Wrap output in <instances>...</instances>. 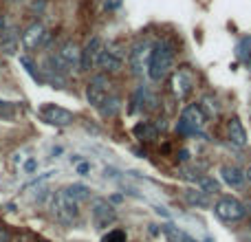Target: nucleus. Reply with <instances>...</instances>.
Masks as SVG:
<instances>
[{"label": "nucleus", "instance_id": "9", "mask_svg": "<svg viewBox=\"0 0 251 242\" xmlns=\"http://www.w3.org/2000/svg\"><path fill=\"white\" fill-rule=\"evenodd\" d=\"M20 42L26 51H38V48L47 47L51 42V33H47V26L42 22L35 20L20 33Z\"/></svg>", "mask_w": 251, "mask_h": 242}, {"label": "nucleus", "instance_id": "30", "mask_svg": "<svg viewBox=\"0 0 251 242\" xmlns=\"http://www.w3.org/2000/svg\"><path fill=\"white\" fill-rule=\"evenodd\" d=\"M35 168H38V161H35V159H29V161L25 163V172H26V174H31Z\"/></svg>", "mask_w": 251, "mask_h": 242}, {"label": "nucleus", "instance_id": "29", "mask_svg": "<svg viewBox=\"0 0 251 242\" xmlns=\"http://www.w3.org/2000/svg\"><path fill=\"white\" fill-rule=\"evenodd\" d=\"M176 156L181 163H187V161H190V150H187V147H181V150L176 152Z\"/></svg>", "mask_w": 251, "mask_h": 242}, {"label": "nucleus", "instance_id": "22", "mask_svg": "<svg viewBox=\"0 0 251 242\" xmlns=\"http://www.w3.org/2000/svg\"><path fill=\"white\" fill-rule=\"evenodd\" d=\"M64 190L69 192V196L71 198H75L77 203H84V200L91 198V187H86L84 183H73V185L64 187Z\"/></svg>", "mask_w": 251, "mask_h": 242}, {"label": "nucleus", "instance_id": "23", "mask_svg": "<svg viewBox=\"0 0 251 242\" xmlns=\"http://www.w3.org/2000/svg\"><path fill=\"white\" fill-rule=\"evenodd\" d=\"M196 185H199V190H203L205 194H218V192H221V183L214 176H199L196 178Z\"/></svg>", "mask_w": 251, "mask_h": 242}, {"label": "nucleus", "instance_id": "37", "mask_svg": "<svg viewBox=\"0 0 251 242\" xmlns=\"http://www.w3.org/2000/svg\"><path fill=\"white\" fill-rule=\"evenodd\" d=\"M2 106H4V101H0V108H2Z\"/></svg>", "mask_w": 251, "mask_h": 242}, {"label": "nucleus", "instance_id": "27", "mask_svg": "<svg viewBox=\"0 0 251 242\" xmlns=\"http://www.w3.org/2000/svg\"><path fill=\"white\" fill-rule=\"evenodd\" d=\"M11 26H13V24L9 22V16H7V13H0V38H2V35L7 33Z\"/></svg>", "mask_w": 251, "mask_h": 242}, {"label": "nucleus", "instance_id": "4", "mask_svg": "<svg viewBox=\"0 0 251 242\" xmlns=\"http://www.w3.org/2000/svg\"><path fill=\"white\" fill-rule=\"evenodd\" d=\"M196 86V75L190 66H178L170 73V91H172L174 99L185 101L187 97L192 95Z\"/></svg>", "mask_w": 251, "mask_h": 242}, {"label": "nucleus", "instance_id": "12", "mask_svg": "<svg viewBox=\"0 0 251 242\" xmlns=\"http://www.w3.org/2000/svg\"><path fill=\"white\" fill-rule=\"evenodd\" d=\"M104 48V40L100 35H93L86 44L82 47V57H79V71L82 73H88V71L95 69L97 57H100V51Z\"/></svg>", "mask_w": 251, "mask_h": 242}, {"label": "nucleus", "instance_id": "21", "mask_svg": "<svg viewBox=\"0 0 251 242\" xmlns=\"http://www.w3.org/2000/svg\"><path fill=\"white\" fill-rule=\"evenodd\" d=\"M234 53L243 64H251V35H243V38L236 42Z\"/></svg>", "mask_w": 251, "mask_h": 242}, {"label": "nucleus", "instance_id": "3", "mask_svg": "<svg viewBox=\"0 0 251 242\" xmlns=\"http://www.w3.org/2000/svg\"><path fill=\"white\" fill-rule=\"evenodd\" d=\"M207 123V115L203 113L201 104H187L181 110V117L176 121V132L181 137H196V134H203V128Z\"/></svg>", "mask_w": 251, "mask_h": 242}, {"label": "nucleus", "instance_id": "36", "mask_svg": "<svg viewBox=\"0 0 251 242\" xmlns=\"http://www.w3.org/2000/svg\"><path fill=\"white\" fill-rule=\"evenodd\" d=\"M9 2H16L18 4V2H25V0H9Z\"/></svg>", "mask_w": 251, "mask_h": 242}, {"label": "nucleus", "instance_id": "6", "mask_svg": "<svg viewBox=\"0 0 251 242\" xmlns=\"http://www.w3.org/2000/svg\"><path fill=\"white\" fill-rule=\"evenodd\" d=\"M113 91V82H110V75L106 73H95L86 84V101L93 108H100L101 101L110 95Z\"/></svg>", "mask_w": 251, "mask_h": 242}, {"label": "nucleus", "instance_id": "31", "mask_svg": "<svg viewBox=\"0 0 251 242\" xmlns=\"http://www.w3.org/2000/svg\"><path fill=\"white\" fill-rule=\"evenodd\" d=\"M88 172H91V165H88V163H77V174H82V176H86Z\"/></svg>", "mask_w": 251, "mask_h": 242}, {"label": "nucleus", "instance_id": "24", "mask_svg": "<svg viewBox=\"0 0 251 242\" xmlns=\"http://www.w3.org/2000/svg\"><path fill=\"white\" fill-rule=\"evenodd\" d=\"M201 108H203V113L209 117H214V115H218V110H221V106H218V101L214 99L212 95H205L203 99H201Z\"/></svg>", "mask_w": 251, "mask_h": 242}, {"label": "nucleus", "instance_id": "13", "mask_svg": "<svg viewBox=\"0 0 251 242\" xmlns=\"http://www.w3.org/2000/svg\"><path fill=\"white\" fill-rule=\"evenodd\" d=\"M225 132H227V141L231 143V145L236 147H245L249 143L247 139V130H245L243 121H240L238 117H229L225 123Z\"/></svg>", "mask_w": 251, "mask_h": 242}, {"label": "nucleus", "instance_id": "20", "mask_svg": "<svg viewBox=\"0 0 251 242\" xmlns=\"http://www.w3.org/2000/svg\"><path fill=\"white\" fill-rule=\"evenodd\" d=\"M18 47H20V33L16 31V26H11V29L0 38V51H4L7 55H13V53L18 51Z\"/></svg>", "mask_w": 251, "mask_h": 242}, {"label": "nucleus", "instance_id": "11", "mask_svg": "<svg viewBox=\"0 0 251 242\" xmlns=\"http://www.w3.org/2000/svg\"><path fill=\"white\" fill-rule=\"evenodd\" d=\"M38 115L42 117V121H47L49 125H55V128H66V125H71L75 121V115L71 110L62 108L57 104H42Z\"/></svg>", "mask_w": 251, "mask_h": 242}, {"label": "nucleus", "instance_id": "32", "mask_svg": "<svg viewBox=\"0 0 251 242\" xmlns=\"http://www.w3.org/2000/svg\"><path fill=\"white\" fill-rule=\"evenodd\" d=\"M0 242H11V234L4 227H0Z\"/></svg>", "mask_w": 251, "mask_h": 242}, {"label": "nucleus", "instance_id": "7", "mask_svg": "<svg viewBox=\"0 0 251 242\" xmlns=\"http://www.w3.org/2000/svg\"><path fill=\"white\" fill-rule=\"evenodd\" d=\"M214 214L216 218H221L223 222H238L247 216V209L234 196H221V198L214 203Z\"/></svg>", "mask_w": 251, "mask_h": 242}, {"label": "nucleus", "instance_id": "28", "mask_svg": "<svg viewBox=\"0 0 251 242\" xmlns=\"http://www.w3.org/2000/svg\"><path fill=\"white\" fill-rule=\"evenodd\" d=\"M124 0H104V9L106 11H117L119 7H122Z\"/></svg>", "mask_w": 251, "mask_h": 242}, {"label": "nucleus", "instance_id": "17", "mask_svg": "<svg viewBox=\"0 0 251 242\" xmlns=\"http://www.w3.org/2000/svg\"><path fill=\"white\" fill-rule=\"evenodd\" d=\"M97 110H100V115L104 119H115L119 113H122V97L115 95V93H110V95L101 101V106Z\"/></svg>", "mask_w": 251, "mask_h": 242}, {"label": "nucleus", "instance_id": "2", "mask_svg": "<svg viewBox=\"0 0 251 242\" xmlns=\"http://www.w3.org/2000/svg\"><path fill=\"white\" fill-rule=\"evenodd\" d=\"M49 212H51L53 220L62 227H73L79 218V203L75 198H71L66 190H57L51 194L49 200Z\"/></svg>", "mask_w": 251, "mask_h": 242}, {"label": "nucleus", "instance_id": "34", "mask_svg": "<svg viewBox=\"0 0 251 242\" xmlns=\"http://www.w3.org/2000/svg\"><path fill=\"white\" fill-rule=\"evenodd\" d=\"M245 176H247V181L251 183V165H249V168H247V169H245Z\"/></svg>", "mask_w": 251, "mask_h": 242}, {"label": "nucleus", "instance_id": "25", "mask_svg": "<svg viewBox=\"0 0 251 242\" xmlns=\"http://www.w3.org/2000/svg\"><path fill=\"white\" fill-rule=\"evenodd\" d=\"M20 64L25 66V71H26V73L31 75V77H33V82H38V84H44V77H42V75L38 73V71H35V64H33V62H31V57L22 55V57H20Z\"/></svg>", "mask_w": 251, "mask_h": 242}, {"label": "nucleus", "instance_id": "16", "mask_svg": "<svg viewBox=\"0 0 251 242\" xmlns=\"http://www.w3.org/2000/svg\"><path fill=\"white\" fill-rule=\"evenodd\" d=\"M221 178H223V183H225V185L234 187V190L243 187V183L247 181L245 169L238 168V165H223V168H221Z\"/></svg>", "mask_w": 251, "mask_h": 242}, {"label": "nucleus", "instance_id": "26", "mask_svg": "<svg viewBox=\"0 0 251 242\" xmlns=\"http://www.w3.org/2000/svg\"><path fill=\"white\" fill-rule=\"evenodd\" d=\"M101 242H128V234H126V229H110L108 234L101 236Z\"/></svg>", "mask_w": 251, "mask_h": 242}, {"label": "nucleus", "instance_id": "18", "mask_svg": "<svg viewBox=\"0 0 251 242\" xmlns=\"http://www.w3.org/2000/svg\"><path fill=\"white\" fill-rule=\"evenodd\" d=\"M161 231H163V236H165V240L168 242H196L190 234H187V231H183L181 227L172 225V222L161 225Z\"/></svg>", "mask_w": 251, "mask_h": 242}, {"label": "nucleus", "instance_id": "35", "mask_svg": "<svg viewBox=\"0 0 251 242\" xmlns=\"http://www.w3.org/2000/svg\"><path fill=\"white\" fill-rule=\"evenodd\" d=\"M33 242H51V240H44V238H35Z\"/></svg>", "mask_w": 251, "mask_h": 242}, {"label": "nucleus", "instance_id": "14", "mask_svg": "<svg viewBox=\"0 0 251 242\" xmlns=\"http://www.w3.org/2000/svg\"><path fill=\"white\" fill-rule=\"evenodd\" d=\"M55 53L62 57V62H64V64L69 66L71 71H73V69H79V57H82V48H79V44L75 42V40H66V42H62L60 48H57Z\"/></svg>", "mask_w": 251, "mask_h": 242}, {"label": "nucleus", "instance_id": "33", "mask_svg": "<svg viewBox=\"0 0 251 242\" xmlns=\"http://www.w3.org/2000/svg\"><path fill=\"white\" fill-rule=\"evenodd\" d=\"M44 4H47V0H33V4H31V9L33 11H42Z\"/></svg>", "mask_w": 251, "mask_h": 242}, {"label": "nucleus", "instance_id": "8", "mask_svg": "<svg viewBox=\"0 0 251 242\" xmlns=\"http://www.w3.org/2000/svg\"><path fill=\"white\" fill-rule=\"evenodd\" d=\"M91 222L95 229H108L117 222V209L106 198H93L91 200Z\"/></svg>", "mask_w": 251, "mask_h": 242}, {"label": "nucleus", "instance_id": "10", "mask_svg": "<svg viewBox=\"0 0 251 242\" xmlns=\"http://www.w3.org/2000/svg\"><path fill=\"white\" fill-rule=\"evenodd\" d=\"M95 66L101 71V73H106V75L122 73V69H124V53L117 51V47H115V44H108V47H104L100 51V57H97V64Z\"/></svg>", "mask_w": 251, "mask_h": 242}, {"label": "nucleus", "instance_id": "1", "mask_svg": "<svg viewBox=\"0 0 251 242\" xmlns=\"http://www.w3.org/2000/svg\"><path fill=\"white\" fill-rule=\"evenodd\" d=\"M174 60H176V48L170 40H161V42L152 44L150 62H148V77L156 84L163 82L174 71Z\"/></svg>", "mask_w": 251, "mask_h": 242}, {"label": "nucleus", "instance_id": "19", "mask_svg": "<svg viewBox=\"0 0 251 242\" xmlns=\"http://www.w3.org/2000/svg\"><path fill=\"white\" fill-rule=\"evenodd\" d=\"M183 198L190 207H201V209H207L209 205V194H205L203 190H185L183 192Z\"/></svg>", "mask_w": 251, "mask_h": 242}, {"label": "nucleus", "instance_id": "15", "mask_svg": "<svg viewBox=\"0 0 251 242\" xmlns=\"http://www.w3.org/2000/svg\"><path fill=\"white\" fill-rule=\"evenodd\" d=\"M132 134L139 143H154L159 139V128H156L152 121H137L132 125Z\"/></svg>", "mask_w": 251, "mask_h": 242}, {"label": "nucleus", "instance_id": "5", "mask_svg": "<svg viewBox=\"0 0 251 242\" xmlns=\"http://www.w3.org/2000/svg\"><path fill=\"white\" fill-rule=\"evenodd\" d=\"M152 53V42L150 40H137L132 47L128 48V69L134 77H141L143 73H148V62H150Z\"/></svg>", "mask_w": 251, "mask_h": 242}]
</instances>
